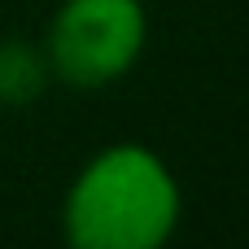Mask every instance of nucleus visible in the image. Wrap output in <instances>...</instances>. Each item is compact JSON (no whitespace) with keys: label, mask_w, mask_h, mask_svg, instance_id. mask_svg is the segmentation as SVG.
Segmentation results:
<instances>
[{"label":"nucleus","mask_w":249,"mask_h":249,"mask_svg":"<svg viewBox=\"0 0 249 249\" xmlns=\"http://www.w3.org/2000/svg\"><path fill=\"white\" fill-rule=\"evenodd\" d=\"M175 223L179 184L144 144L96 153L61 206V228L74 249H158Z\"/></svg>","instance_id":"nucleus-1"},{"label":"nucleus","mask_w":249,"mask_h":249,"mask_svg":"<svg viewBox=\"0 0 249 249\" xmlns=\"http://www.w3.org/2000/svg\"><path fill=\"white\" fill-rule=\"evenodd\" d=\"M149 18L140 0H66L48 26L44 61L70 88H105L144 53Z\"/></svg>","instance_id":"nucleus-2"},{"label":"nucleus","mask_w":249,"mask_h":249,"mask_svg":"<svg viewBox=\"0 0 249 249\" xmlns=\"http://www.w3.org/2000/svg\"><path fill=\"white\" fill-rule=\"evenodd\" d=\"M48 83V61L22 39H0V109L31 105Z\"/></svg>","instance_id":"nucleus-3"}]
</instances>
